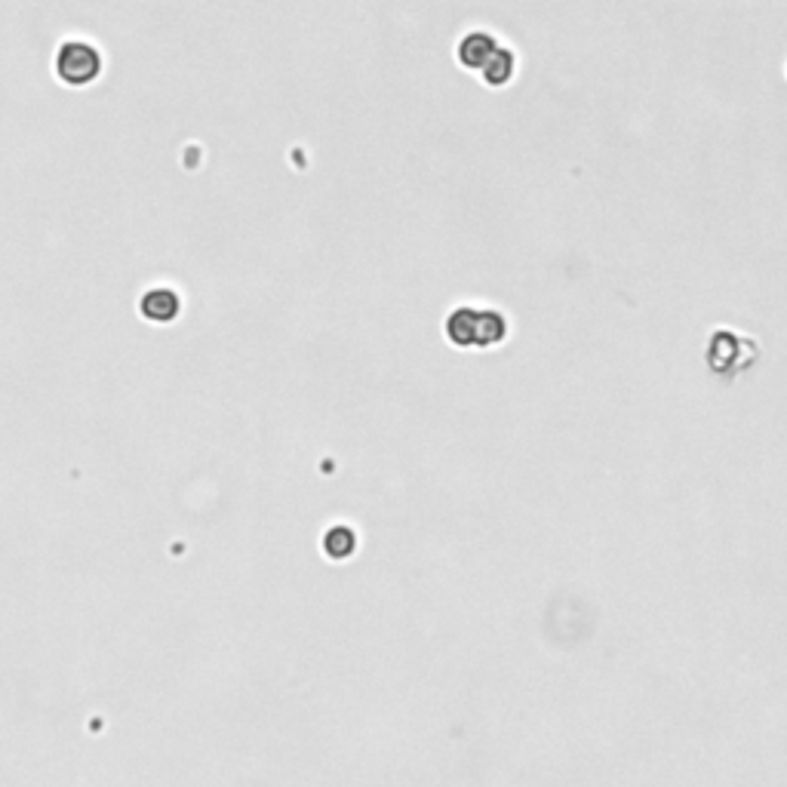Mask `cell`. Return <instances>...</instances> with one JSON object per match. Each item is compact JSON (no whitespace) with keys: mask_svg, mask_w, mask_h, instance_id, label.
<instances>
[{"mask_svg":"<svg viewBox=\"0 0 787 787\" xmlns=\"http://www.w3.org/2000/svg\"><path fill=\"white\" fill-rule=\"evenodd\" d=\"M443 333L452 348L474 351V348H495L511 333L508 314L486 305H459L443 320Z\"/></svg>","mask_w":787,"mask_h":787,"instance_id":"obj_1","label":"cell"},{"mask_svg":"<svg viewBox=\"0 0 787 787\" xmlns=\"http://www.w3.org/2000/svg\"><path fill=\"white\" fill-rule=\"evenodd\" d=\"M102 71V56L84 40H68L56 56V74L71 87H87Z\"/></svg>","mask_w":787,"mask_h":787,"instance_id":"obj_2","label":"cell"},{"mask_svg":"<svg viewBox=\"0 0 787 787\" xmlns=\"http://www.w3.org/2000/svg\"><path fill=\"white\" fill-rule=\"evenodd\" d=\"M502 50V40L495 37L492 31L486 28H471L459 37V44H455V59L459 65L471 74H483V68L492 62V56Z\"/></svg>","mask_w":787,"mask_h":787,"instance_id":"obj_3","label":"cell"},{"mask_svg":"<svg viewBox=\"0 0 787 787\" xmlns=\"http://www.w3.org/2000/svg\"><path fill=\"white\" fill-rule=\"evenodd\" d=\"M514 77H517V53L508 47V44H502V50L492 56V62L483 68V74H480V80L486 87H492V90H502V87H511L514 84Z\"/></svg>","mask_w":787,"mask_h":787,"instance_id":"obj_4","label":"cell"},{"mask_svg":"<svg viewBox=\"0 0 787 787\" xmlns=\"http://www.w3.org/2000/svg\"><path fill=\"white\" fill-rule=\"evenodd\" d=\"M142 314L154 323H170L179 314V296L173 289H151L142 299Z\"/></svg>","mask_w":787,"mask_h":787,"instance_id":"obj_5","label":"cell"},{"mask_svg":"<svg viewBox=\"0 0 787 787\" xmlns=\"http://www.w3.org/2000/svg\"><path fill=\"white\" fill-rule=\"evenodd\" d=\"M323 548H326V554L333 557V560H348V557L357 551V535H354V529H348V526H333V529L326 532Z\"/></svg>","mask_w":787,"mask_h":787,"instance_id":"obj_6","label":"cell"}]
</instances>
